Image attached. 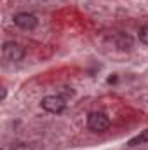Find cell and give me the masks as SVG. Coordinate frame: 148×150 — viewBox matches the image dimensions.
Listing matches in <instances>:
<instances>
[{"mask_svg":"<svg viewBox=\"0 0 148 150\" xmlns=\"http://www.w3.org/2000/svg\"><path fill=\"white\" fill-rule=\"evenodd\" d=\"M4 56L9 61H21L25 56V49L18 42H5L4 44Z\"/></svg>","mask_w":148,"mask_h":150,"instance_id":"obj_3","label":"cell"},{"mask_svg":"<svg viewBox=\"0 0 148 150\" xmlns=\"http://www.w3.org/2000/svg\"><path fill=\"white\" fill-rule=\"evenodd\" d=\"M140 40H141L145 45H148V26H143V28L140 30Z\"/></svg>","mask_w":148,"mask_h":150,"instance_id":"obj_6","label":"cell"},{"mask_svg":"<svg viewBox=\"0 0 148 150\" xmlns=\"http://www.w3.org/2000/svg\"><path fill=\"white\" fill-rule=\"evenodd\" d=\"M40 105H42V108L45 112L49 113H61L65 110V107H66V101L61 96H45L40 101Z\"/></svg>","mask_w":148,"mask_h":150,"instance_id":"obj_2","label":"cell"},{"mask_svg":"<svg viewBox=\"0 0 148 150\" xmlns=\"http://www.w3.org/2000/svg\"><path fill=\"white\" fill-rule=\"evenodd\" d=\"M14 23H16L21 30H33V28L37 26L38 19H37V16H33V14L19 12V14L14 16Z\"/></svg>","mask_w":148,"mask_h":150,"instance_id":"obj_4","label":"cell"},{"mask_svg":"<svg viewBox=\"0 0 148 150\" xmlns=\"http://www.w3.org/2000/svg\"><path fill=\"white\" fill-rule=\"evenodd\" d=\"M87 127L94 133H103L110 127V119L103 112H91L87 117Z\"/></svg>","mask_w":148,"mask_h":150,"instance_id":"obj_1","label":"cell"},{"mask_svg":"<svg viewBox=\"0 0 148 150\" xmlns=\"http://www.w3.org/2000/svg\"><path fill=\"white\" fill-rule=\"evenodd\" d=\"M147 142H148V129H145V131H141L138 136L131 138V140L127 142V147H136V145H141V143H147Z\"/></svg>","mask_w":148,"mask_h":150,"instance_id":"obj_5","label":"cell"}]
</instances>
